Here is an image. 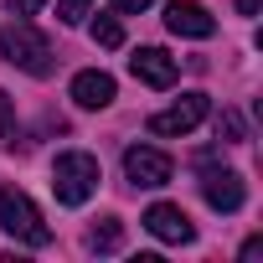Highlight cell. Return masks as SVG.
I'll list each match as a JSON object with an SVG mask.
<instances>
[{
	"mask_svg": "<svg viewBox=\"0 0 263 263\" xmlns=\"http://www.w3.org/2000/svg\"><path fill=\"white\" fill-rule=\"evenodd\" d=\"M52 191H57L62 206H83L98 191V160L88 150H62L57 165H52Z\"/></svg>",
	"mask_w": 263,
	"mask_h": 263,
	"instance_id": "obj_1",
	"label": "cell"
},
{
	"mask_svg": "<svg viewBox=\"0 0 263 263\" xmlns=\"http://www.w3.org/2000/svg\"><path fill=\"white\" fill-rule=\"evenodd\" d=\"M0 227H6L16 242H26V248H47L52 242V227L42 222L36 201L26 191H11V186H0Z\"/></svg>",
	"mask_w": 263,
	"mask_h": 263,
	"instance_id": "obj_2",
	"label": "cell"
},
{
	"mask_svg": "<svg viewBox=\"0 0 263 263\" xmlns=\"http://www.w3.org/2000/svg\"><path fill=\"white\" fill-rule=\"evenodd\" d=\"M0 57L16 62V67H26L31 78H47L52 72V47H47V36L31 21H11L6 31H0Z\"/></svg>",
	"mask_w": 263,
	"mask_h": 263,
	"instance_id": "obj_3",
	"label": "cell"
},
{
	"mask_svg": "<svg viewBox=\"0 0 263 263\" xmlns=\"http://www.w3.org/2000/svg\"><path fill=\"white\" fill-rule=\"evenodd\" d=\"M206 93H181L171 108H160V114H150V135H160V140H176V135H191V129L206 119Z\"/></svg>",
	"mask_w": 263,
	"mask_h": 263,
	"instance_id": "obj_4",
	"label": "cell"
},
{
	"mask_svg": "<svg viewBox=\"0 0 263 263\" xmlns=\"http://www.w3.org/2000/svg\"><path fill=\"white\" fill-rule=\"evenodd\" d=\"M171 155H160V150H150V145H129L124 150V176L135 181V186H165L171 181Z\"/></svg>",
	"mask_w": 263,
	"mask_h": 263,
	"instance_id": "obj_5",
	"label": "cell"
},
{
	"mask_svg": "<svg viewBox=\"0 0 263 263\" xmlns=\"http://www.w3.org/2000/svg\"><path fill=\"white\" fill-rule=\"evenodd\" d=\"M165 26H171L176 36H191V42H206V36L217 31L212 11H206V6H196V0H171V11H165Z\"/></svg>",
	"mask_w": 263,
	"mask_h": 263,
	"instance_id": "obj_6",
	"label": "cell"
},
{
	"mask_svg": "<svg viewBox=\"0 0 263 263\" xmlns=\"http://www.w3.org/2000/svg\"><path fill=\"white\" fill-rule=\"evenodd\" d=\"M129 72H135L140 83H150V88H171V83L181 78L176 57H171V52H160V47H140L135 57H129Z\"/></svg>",
	"mask_w": 263,
	"mask_h": 263,
	"instance_id": "obj_7",
	"label": "cell"
},
{
	"mask_svg": "<svg viewBox=\"0 0 263 263\" xmlns=\"http://www.w3.org/2000/svg\"><path fill=\"white\" fill-rule=\"evenodd\" d=\"M145 227L160 237V242H191L196 237V227H191V217L176 206V201H155L150 212H145Z\"/></svg>",
	"mask_w": 263,
	"mask_h": 263,
	"instance_id": "obj_8",
	"label": "cell"
},
{
	"mask_svg": "<svg viewBox=\"0 0 263 263\" xmlns=\"http://www.w3.org/2000/svg\"><path fill=\"white\" fill-rule=\"evenodd\" d=\"M201 196H206L217 212H237V206L248 201V186H242L237 171H206V176H201Z\"/></svg>",
	"mask_w": 263,
	"mask_h": 263,
	"instance_id": "obj_9",
	"label": "cell"
},
{
	"mask_svg": "<svg viewBox=\"0 0 263 263\" xmlns=\"http://www.w3.org/2000/svg\"><path fill=\"white\" fill-rule=\"evenodd\" d=\"M72 103H78V108H108V103H114V78L98 72V67L78 72V78H72Z\"/></svg>",
	"mask_w": 263,
	"mask_h": 263,
	"instance_id": "obj_10",
	"label": "cell"
},
{
	"mask_svg": "<svg viewBox=\"0 0 263 263\" xmlns=\"http://www.w3.org/2000/svg\"><path fill=\"white\" fill-rule=\"evenodd\" d=\"M217 140H227V145H242V140H248V124H242L237 108H222V119H217Z\"/></svg>",
	"mask_w": 263,
	"mask_h": 263,
	"instance_id": "obj_11",
	"label": "cell"
},
{
	"mask_svg": "<svg viewBox=\"0 0 263 263\" xmlns=\"http://www.w3.org/2000/svg\"><path fill=\"white\" fill-rule=\"evenodd\" d=\"M93 42L98 47H124V26L114 16H103V21H93Z\"/></svg>",
	"mask_w": 263,
	"mask_h": 263,
	"instance_id": "obj_12",
	"label": "cell"
},
{
	"mask_svg": "<svg viewBox=\"0 0 263 263\" xmlns=\"http://www.w3.org/2000/svg\"><path fill=\"white\" fill-rule=\"evenodd\" d=\"M119 237H124V227H119V222L108 217L103 227H93V237H88V242H93L98 253H114V248H119Z\"/></svg>",
	"mask_w": 263,
	"mask_h": 263,
	"instance_id": "obj_13",
	"label": "cell"
},
{
	"mask_svg": "<svg viewBox=\"0 0 263 263\" xmlns=\"http://www.w3.org/2000/svg\"><path fill=\"white\" fill-rule=\"evenodd\" d=\"M88 6H93V0H57V16L72 26V21H83V16H88Z\"/></svg>",
	"mask_w": 263,
	"mask_h": 263,
	"instance_id": "obj_14",
	"label": "cell"
},
{
	"mask_svg": "<svg viewBox=\"0 0 263 263\" xmlns=\"http://www.w3.org/2000/svg\"><path fill=\"white\" fill-rule=\"evenodd\" d=\"M108 6L119 11V16H140V11H150L155 0H108Z\"/></svg>",
	"mask_w": 263,
	"mask_h": 263,
	"instance_id": "obj_15",
	"label": "cell"
},
{
	"mask_svg": "<svg viewBox=\"0 0 263 263\" xmlns=\"http://www.w3.org/2000/svg\"><path fill=\"white\" fill-rule=\"evenodd\" d=\"M11 124H16V114H11V98H6V93H0V140H6V135H11Z\"/></svg>",
	"mask_w": 263,
	"mask_h": 263,
	"instance_id": "obj_16",
	"label": "cell"
},
{
	"mask_svg": "<svg viewBox=\"0 0 263 263\" xmlns=\"http://www.w3.org/2000/svg\"><path fill=\"white\" fill-rule=\"evenodd\" d=\"M11 6H16L21 16H31V11H42V0H11Z\"/></svg>",
	"mask_w": 263,
	"mask_h": 263,
	"instance_id": "obj_17",
	"label": "cell"
},
{
	"mask_svg": "<svg viewBox=\"0 0 263 263\" xmlns=\"http://www.w3.org/2000/svg\"><path fill=\"white\" fill-rule=\"evenodd\" d=\"M258 6H263V0H237V11H242V16H258Z\"/></svg>",
	"mask_w": 263,
	"mask_h": 263,
	"instance_id": "obj_18",
	"label": "cell"
}]
</instances>
